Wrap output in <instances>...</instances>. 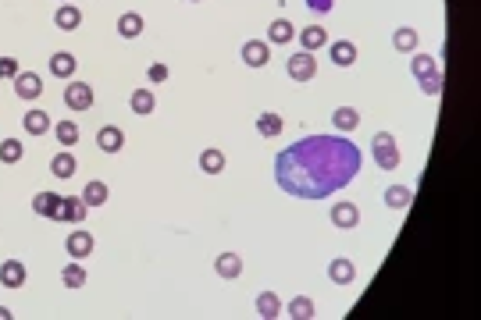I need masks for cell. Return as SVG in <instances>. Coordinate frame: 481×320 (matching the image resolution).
<instances>
[{
    "mask_svg": "<svg viewBox=\"0 0 481 320\" xmlns=\"http://www.w3.org/2000/svg\"><path fill=\"white\" fill-rule=\"evenodd\" d=\"M360 164L364 153L346 136H307L275 157V182L292 200H324L346 189Z\"/></svg>",
    "mask_w": 481,
    "mask_h": 320,
    "instance_id": "6da1fadb",
    "label": "cell"
},
{
    "mask_svg": "<svg viewBox=\"0 0 481 320\" xmlns=\"http://www.w3.org/2000/svg\"><path fill=\"white\" fill-rule=\"evenodd\" d=\"M371 153H374V164H378L381 171H396V168H400V143L388 136V132H378V136H374Z\"/></svg>",
    "mask_w": 481,
    "mask_h": 320,
    "instance_id": "7a4b0ae2",
    "label": "cell"
},
{
    "mask_svg": "<svg viewBox=\"0 0 481 320\" xmlns=\"http://www.w3.org/2000/svg\"><path fill=\"white\" fill-rule=\"evenodd\" d=\"M285 72H289V79H292V82H314V75H317V61H314V54L299 50V54H292V57H289Z\"/></svg>",
    "mask_w": 481,
    "mask_h": 320,
    "instance_id": "3957f363",
    "label": "cell"
},
{
    "mask_svg": "<svg viewBox=\"0 0 481 320\" xmlns=\"http://www.w3.org/2000/svg\"><path fill=\"white\" fill-rule=\"evenodd\" d=\"M50 221H68V224L86 221V200L82 196H61V203H57V210L50 214Z\"/></svg>",
    "mask_w": 481,
    "mask_h": 320,
    "instance_id": "277c9868",
    "label": "cell"
},
{
    "mask_svg": "<svg viewBox=\"0 0 481 320\" xmlns=\"http://www.w3.org/2000/svg\"><path fill=\"white\" fill-rule=\"evenodd\" d=\"M65 107L68 111H89L93 107V86H86V82L65 86Z\"/></svg>",
    "mask_w": 481,
    "mask_h": 320,
    "instance_id": "5b68a950",
    "label": "cell"
},
{
    "mask_svg": "<svg viewBox=\"0 0 481 320\" xmlns=\"http://www.w3.org/2000/svg\"><path fill=\"white\" fill-rule=\"evenodd\" d=\"M15 93L22 96V100H36V96L43 93L40 75H33V72H18V75H15Z\"/></svg>",
    "mask_w": 481,
    "mask_h": 320,
    "instance_id": "8992f818",
    "label": "cell"
},
{
    "mask_svg": "<svg viewBox=\"0 0 481 320\" xmlns=\"http://www.w3.org/2000/svg\"><path fill=\"white\" fill-rule=\"evenodd\" d=\"M25 278H29V271H25V264H22V260H4V264H0V285H8V288H22V285H25Z\"/></svg>",
    "mask_w": 481,
    "mask_h": 320,
    "instance_id": "52a82bcc",
    "label": "cell"
},
{
    "mask_svg": "<svg viewBox=\"0 0 481 320\" xmlns=\"http://www.w3.org/2000/svg\"><path fill=\"white\" fill-rule=\"evenodd\" d=\"M97 146L104 153H118V150L125 146V132H122V128H114V125H104L100 132H97Z\"/></svg>",
    "mask_w": 481,
    "mask_h": 320,
    "instance_id": "ba28073f",
    "label": "cell"
},
{
    "mask_svg": "<svg viewBox=\"0 0 481 320\" xmlns=\"http://www.w3.org/2000/svg\"><path fill=\"white\" fill-rule=\"evenodd\" d=\"M243 61L250 68H264V64L271 61V50H267L264 40H250V43H243Z\"/></svg>",
    "mask_w": 481,
    "mask_h": 320,
    "instance_id": "9c48e42d",
    "label": "cell"
},
{
    "mask_svg": "<svg viewBox=\"0 0 481 320\" xmlns=\"http://www.w3.org/2000/svg\"><path fill=\"white\" fill-rule=\"evenodd\" d=\"M356 221H360V210L353 207V203H336L332 207V224L336 228H342V232H349V228H356Z\"/></svg>",
    "mask_w": 481,
    "mask_h": 320,
    "instance_id": "30bf717a",
    "label": "cell"
},
{
    "mask_svg": "<svg viewBox=\"0 0 481 320\" xmlns=\"http://www.w3.org/2000/svg\"><path fill=\"white\" fill-rule=\"evenodd\" d=\"M65 249H68V256H75V260H82V256H89V253H93V235L79 228V232H72V235H68Z\"/></svg>",
    "mask_w": 481,
    "mask_h": 320,
    "instance_id": "8fae6325",
    "label": "cell"
},
{
    "mask_svg": "<svg viewBox=\"0 0 481 320\" xmlns=\"http://www.w3.org/2000/svg\"><path fill=\"white\" fill-rule=\"evenodd\" d=\"M328 278H332V285H353V278H356L353 260H346V256L332 260V264H328Z\"/></svg>",
    "mask_w": 481,
    "mask_h": 320,
    "instance_id": "7c38bea8",
    "label": "cell"
},
{
    "mask_svg": "<svg viewBox=\"0 0 481 320\" xmlns=\"http://www.w3.org/2000/svg\"><path fill=\"white\" fill-rule=\"evenodd\" d=\"M75 68H79V61H75L68 50H61V54L50 57V75H54V79H72Z\"/></svg>",
    "mask_w": 481,
    "mask_h": 320,
    "instance_id": "4fadbf2b",
    "label": "cell"
},
{
    "mask_svg": "<svg viewBox=\"0 0 481 320\" xmlns=\"http://www.w3.org/2000/svg\"><path fill=\"white\" fill-rule=\"evenodd\" d=\"M54 25L61 32H72V29L82 25V11L75 4H61V8H57V15H54Z\"/></svg>",
    "mask_w": 481,
    "mask_h": 320,
    "instance_id": "5bb4252c",
    "label": "cell"
},
{
    "mask_svg": "<svg viewBox=\"0 0 481 320\" xmlns=\"http://www.w3.org/2000/svg\"><path fill=\"white\" fill-rule=\"evenodd\" d=\"M22 125H25V132H29V136H47L50 128H54L47 111H29V114L22 118Z\"/></svg>",
    "mask_w": 481,
    "mask_h": 320,
    "instance_id": "9a60e30c",
    "label": "cell"
},
{
    "mask_svg": "<svg viewBox=\"0 0 481 320\" xmlns=\"http://www.w3.org/2000/svg\"><path fill=\"white\" fill-rule=\"evenodd\" d=\"M214 271L221 274V278H239V274H243V260H239V256L235 253H221L218 256V260H214Z\"/></svg>",
    "mask_w": 481,
    "mask_h": 320,
    "instance_id": "2e32d148",
    "label": "cell"
},
{
    "mask_svg": "<svg viewBox=\"0 0 481 320\" xmlns=\"http://www.w3.org/2000/svg\"><path fill=\"white\" fill-rule=\"evenodd\" d=\"M332 125H336V132H339V136H349L353 128L360 125V114H356L353 107H339V111L332 114Z\"/></svg>",
    "mask_w": 481,
    "mask_h": 320,
    "instance_id": "e0dca14e",
    "label": "cell"
},
{
    "mask_svg": "<svg viewBox=\"0 0 481 320\" xmlns=\"http://www.w3.org/2000/svg\"><path fill=\"white\" fill-rule=\"evenodd\" d=\"M139 32H143V15H136V11H125L122 18H118V36L136 40Z\"/></svg>",
    "mask_w": 481,
    "mask_h": 320,
    "instance_id": "ac0fdd59",
    "label": "cell"
},
{
    "mask_svg": "<svg viewBox=\"0 0 481 320\" xmlns=\"http://www.w3.org/2000/svg\"><path fill=\"white\" fill-rule=\"evenodd\" d=\"M257 132H260L264 139H275V136L282 132V118H278L275 111H264V114H257Z\"/></svg>",
    "mask_w": 481,
    "mask_h": 320,
    "instance_id": "d6986e66",
    "label": "cell"
},
{
    "mask_svg": "<svg viewBox=\"0 0 481 320\" xmlns=\"http://www.w3.org/2000/svg\"><path fill=\"white\" fill-rule=\"evenodd\" d=\"M328 54H332V61L339 64V68H349V64L356 61V47H353L349 40H339V43H332V47H328Z\"/></svg>",
    "mask_w": 481,
    "mask_h": 320,
    "instance_id": "ffe728a7",
    "label": "cell"
},
{
    "mask_svg": "<svg viewBox=\"0 0 481 320\" xmlns=\"http://www.w3.org/2000/svg\"><path fill=\"white\" fill-rule=\"evenodd\" d=\"M129 107H132V114H139V118L154 114V93H150V89H136V93L129 96Z\"/></svg>",
    "mask_w": 481,
    "mask_h": 320,
    "instance_id": "44dd1931",
    "label": "cell"
},
{
    "mask_svg": "<svg viewBox=\"0 0 481 320\" xmlns=\"http://www.w3.org/2000/svg\"><path fill=\"white\" fill-rule=\"evenodd\" d=\"M282 313V299L275 296V292H264V296H257V317H264V320H275Z\"/></svg>",
    "mask_w": 481,
    "mask_h": 320,
    "instance_id": "7402d4cb",
    "label": "cell"
},
{
    "mask_svg": "<svg viewBox=\"0 0 481 320\" xmlns=\"http://www.w3.org/2000/svg\"><path fill=\"white\" fill-rule=\"evenodd\" d=\"M393 47H396V50H403V54H413V50H417V29L400 25V29L393 32Z\"/></svg>",
    "mask_w": 481,
    "mask_h": 320,
    "instance_id": "603a6c76",
    "label": "cell"
},
{
    "mask_svg": "<svg viewBox=\"0 0 481 320\" xmlns=\"http://www.w3.org/2000/svg\"><path fill=\"white\" fill-rule=\"evenodd\" d=\"M299 40H303V50H307V54H314V50H321V47L328 43V32H324L321 25H310V29L299 32Z\"/></svg>",
    "mask_w": 481,
    "mask_h": 320,
    "instance_id": "cb8c5ba5",
    "label": "cell"
},
{
    "mask_svg": "<svg viewBox=\"0 0 481 320\" xmlns=\"http://www.w3.org/2000/svg\"><path fill=\"white\" fill-rule=\"evenodd\" d=\"M200 171H207V175L225 171V153L221 150H203L200 153Z\"/></svg>",
    "mask_w": 481,
    "mask_h": 320,
    "instance_id": "d4e9b609",
    "label": "cell"
},
{
    "mask_svg": "<svg viewBox=\"0 0 481 320\" xmlns=\"http://www.w3.org/2000/svg\"><path fill=\"white\" fill-rule=\"evenodd\" d=\"M50 175H54V178H72V175H75V157H72V153H57V157L50 160Z\"/></svg>",
    "mask_w": 481,
    "mask_h": 320,
    "instance_id": "484cf974",
    "label": "cell"
},
{
    "mask_svg": "<svg viewBox=\"0 0 481 320\" xmlns=\"http://www.w3.org/2000/svg\"><path fill=\"white\" fill-rule=\"evenodd\" d=\"M82 200H86V207H104L107 203V185L104 182H86Z\"/></svg>",
    "mask_w": 481,
    "mask_h": 320,
    "instance_id": "4316f807",
    "label": "cell"
},
{
    "mask_svg": "<svg viewBox=\"0 0 481 320\" xmlns=\"http://www.w3.org/2000/svg\"><path fill=\"white\" fill-rule=\"evenodd\" d=\"M410 200H413V192H410L407 185H393V189H385V203L393 207V210H403V207H410Z\"/></svg>",
    "mask_w": 481,
    "mask_h": 320,
    "instance_id": "83f0119b",
    "label": "cell"
},
{
    "mask_svg": "<svg viewBox=\"0 0 481 320\" xmlns=\"http://www.w3.org/2000/svg\"><path fill=\"white\" fill-rule=\"evenodd\" d=\"M317 310H314V299H307V296H296L292 303H289V317L292 320H310Z\"/></svg>",
    "mask_w": 481,
    "mask_h": 320,
    "instance_id": "f1b7e54d",
    "label": "cell"
},
{
    "mask_svg": "<svg viewBox=\"0 0 481 320\" xmlns=\"http://www.w3.org/2000/svg\"><path fill=\"white\" fill-rule=\"evenodd\" d=\"M57 203H61V196H57V192H40V196L33 200V210H36L40 217H50V214L57 210Z\"/></svg>",
    "mask_w": 481,
    "mask_h": 320,
    "instance_id": "f546056e",
    "label": "cell"
},
{
    "mask_svg": "<svg viewBox=\"0 0 481 320\" xmlns=\"http://www.w3.org/2000/svg\"><path fill=\"white\" fill-rule=\"evenodd\" d=\"M22 153H25V146L18 139H4L0 143V164H18Z\"/></svg>",
    "mask_w": 481,
    "mask_h": 320,
    "instance_id": "4dcf8cb0",
    "label": "cell"
},
{
    "mask_svg": "<svg viewBox=\"0 0 481 320\" xmlns=\"http://www.w3.org/2000/svg\"><path fill=\"white\" fill-rule=\"evenodd\" d=\"M54 132H57V143L61 146H75L79 143V125L75 121H57Z\"/></svg>",
    "mask_w": 481,
    "mask_h": 320,
    "instance_id": "1f68e13d",
    "label": "cell"
},
{
    "mask_svg": "<svg viewBox=\"0 0 481 320\" xmlns=\"http://www.w3.org/2000/svg\"><path fill=\"white\" fill-rule=\"evenodd\" d=\"M267 40H271V43H289V40H292V25H289V18L271 22V29H267Z\"/></svg>",
    "mask_w": 481,
    "mask_h": 320,
    "instance_id": "d6a6232c",
    "label": "cell"
},
{
    "mask_svg": "<svg viewBox=\"0 0 481 320\" xmlns=\"http://www.w3.org/2000/svg\"><path fill=\"white\" fill-rule=\"evenodd\" d=\"M61 281L68 285V288H82L86 285V267L75 260V264H68L65 271H61Z\"/></svg>",
    "mask_w": 481,
    "mask_h": 320,
    "instance_id": "836d02e7",
    "label": "cell"
},
{
    "mask_svg": "<svg viewBox=\"0 0 481 320\" xmlns=\"http://www.w3.org/2000/svg\"><path fill=\"white\" fill-rule=\"evenodd\" d=\"M410 68H413V75H417V79H425L428 72H435V68H439V64H435V57L420 54V57H413V61H410Z\"/></svg>",
    "mask_w": 481,
    "mask_h": 320,
    "instance_id": "e575fe53",
    "label": "cell"
},
{
    "mask_svg": "<svg viewBox=\"0 0 481 320\" xmlns=\"http://www.w3.org/2000/svg\"><path fill=\"white\" fill-rule=\"evenodd\" d=\"M420 89H425L428 96H439V93H442V72H439V68L428 72L425 79H420Z\"/></svg>",
    "mask_w": 481,
    "mask_h": 320,
    "instance_id": "d590c367",
    "label": "cell"
},
{
    "mask_svg": "<svg viewBox=\"0 0 481 320\" xmlns=\"http://www.w3.org/2000/svg\"><path fill=\"white\" fill-rule=\"evenodd\" d=\"M18 75V61L15 57H0V79H15Z\"/></svg>",
    "mask_w": 481,
    "mask_h": 320,
    "instance_id": "8d00e7d4",
    "label": "cell"
},
{
    "mask_svg": "<svg viewBox=\"0 0 481 320\" xmlns=\"http://www.w3.org/2000/svg\"><path fill=\"white\" fill-rule=\"evenodd\" d=\"M307 8H310V11H317V15H328V11L336 8V0H307Z\"/></svg>",
    "mask_w": 481,
    "mask_h": 320,
    "instance_id": "74e56055",
    "label": "cell"
},
{
    "mask_svg": "<svg viewBox=\"0 0 481 320\" xmlns=\"http://www.w3.org/2000/svg\"><path fill=\"white\" fill-rule=\"evenodd\" d=\"M150 82H168V68H164V64H150Z\"/></svg>",
    "mask_w": 481,
    "mask_h": 320,
    "instance_id": "f35d334b",
    "label": "cell"
},
{
    "mask_svg": "<svg viewBox=\"0 0 481 320\" xmlns=\"http://www.w3.org/2000/svg\"><path fill=\"white\" fill-rule=\"evenodd\" d=\"M0 320H11V310L8 306H0Z\"/></svg>",
    "mask_w": 481,
    "mask_h": 320,
    "instance_id": "ab89813d",
    "label": "cell"
},
{
    "mask_svg": "<svg viewBox=\"0 0 481 320\" xmlns=\"http://www.w3.org/2000/svg\"><path fill=\"white\" fill-rule=\"evenodd\" d=\"M193 4H200V0H193Z\"/></svg>",
    "mask_w": 481,
    "mask_h": 320,
    "instance_id": "60d3db41",
    "label": "cell"
}]
</instances>
